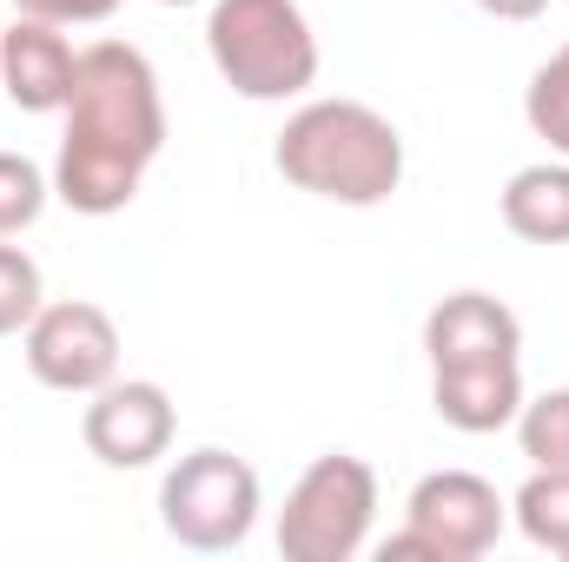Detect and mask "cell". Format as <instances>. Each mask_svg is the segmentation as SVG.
<instances>
[{
	"label": "cell",
	"mask_w": 569,
	"mask_h": 562,
	"mask_svg": "<svg viewBox=\"0 0 569 562\" xmlns=\"http://www.w3.org/2000/svg\"><path fill=\"white\" fill-rule=\"evenodd\" d=\"M27 371L47 391H100L120 371V331L100 304L67 298V304H40L27 324Z\"/></svg>",
	"instance_id": "cell-8"
},
{
	"label": "cell",
	"mask_w": 569,
	"mask_h": 562,
	"mask_svg": "<svg viewBox=\"0 0 569 562\" xmlns=\"http://www.w3.org/2000/svg\"><path fill=\"white\" fill-rule=\"evenodd\" d=\"M430 404L450 430H503L523 411V331L510 304L483 291H450L425 318Z\"/></svg>",
	"instance_id": "cell-2"
},
{
	"label": "cell",
	"mask_w": 569,
	"mask_h": 562,
	"mask_svg": "<svg viewBox=\"0 0 569 562\" xmlns=\"http://www.w3.org/2000/svg\"><path fill=\"white\" fill-rule=\"evenodd\" d=\"M517 436H523V456L537 470H569V391H543L537 404H523Z\"/></svg>",
	"instance_id": "cell-13"
},
{
	"label": "cell",
	"mask_w": 569,
	"mask_h": 562,
	"mask_svg": "<svg viewBox=\"0 0 569 562\" xmlns=\"http://www.w3.org/2000/svg\"><path fill=\"white\" fill-rule=\"evenodd\" d=\"M206 47L226 87L246 100H291L318 80V40L298 0H212Z\"/></svg>",
	"instance_id": "cell-4"
},
{
	"label": "cell",
	"mask_w": 569,
	"mask_h": 562,
	"mask_svg": "<svg viewBox=\"0 0 569 562\" xmlns=\"http://www.w3.org/2000/svg\"><path fill=\"white\" fill-rule=\"evenodd\" d=\"M27 20H53V27H80V20H107L120 13V0H13Z\"/></svg>",
	"instance_id": "cell-17"
},
{
	"label": "cell",
	"mask_w": 569,
	"mask_h": 562,
	"mask_svg": "<svg viewBox=\"0 0 569 562\" xmlns=\"http://www.w3.org/2000/svg\"><path fill=\"white\" fill-rule=\"evenodd\" d=\"M166 7H192V0H166Z\"/></svg>",
	"instance_id": "cell-19"
},
{
	"label": "cell",
	"mask_w": 569,
	"mask_h": 562,
	"mask_svg": "<svg viewBox=\"0 0 569 562\" xmlns=\"http://www.w3.org/2000/svg\"><path fill=\"white\" fill-rule=\"evenodd\" d=\"M159 145H166V107H159V80L146 53L127 40L87 47L73 67V93H67V140L53 165V192L73 212L107 219L133 205Z\"/></svg>",
	"instance_id": "cell-1"
},
{
	"label": "cell",
	"mask_w": 569,
	"mask_h": 562,
	"mask_svg": "<svg viewBox=\"0 0 569 562\" xmlns=\"http://www.w3.org/2000/svg\"><path fill=\"white\" fill-rule=\"evenodd\" d=\"M517 523L537 550L569 556V470H537L523 490H517Z\"/></svg>",
	"instance_id": "cell-12"
},
{
	"label": "cell",
	"mask_w": 569,
	"mask_h": 562,
	"mask_svg": "<svg viewBox=\"0 0 569 562\" xmlns=\"http://www.w3.org/2000/svg\"><path fill=\"white\" fill-rule=\"evenodd\" d=\"M405 536H391L378 556L385 562H477L483 550H497L503 536V496L470 476V470H430L425 483L411 490V510H405Z\"/></svg>",
	"instance_id": "cell-7"
},
{
	"label": "cell",
	"mask_w": 569,
	"mask_h": 562,
	"mask_svg": "<svg viewBox=\"0 0 569 562\" xmlns=\"http://www.w3.org/2000/svg\"><path fill=\"white\" fill-rule=\"evenodd\" d=\"M172 443V398L159 384H100L87 404V450L113 470H140Z\"/></svg>",
	"instance_id": "cell-9"
},
{
	"label": "cell",
	"mask_w": 569,
	"mask_h": 562,
	"mask_svg": "<svg viewBox=\"0 0 569 562\" xmlns=\"http://www.w3.org/2000/svg\"><path fill=\"white\" fill-rule=\"evenodd\" d=\"M279 172L298 192H318L331 205H385L405 179V140L378 107L358 100H311L284 120Z\"/></svg>",
	"instance_id": "cell-3"
},
{
	"label": "cell",
	"mask_w": 569,
	"mask_h": 562,
	"mask_svg": "<svg viewBox=\"0 0 569 562\" xmlns=\"http://www.w3.org/2000/svg\"><path fill=\"white\" fill-rule=\"evenodd\" d=\"M503 225L530 245H569V165H523L503 185Z\"/></svg>",
	"instance_id": "cell-11"
},
{
	"label": "cell",
	"mask_w": 569,
	"mask_h": 562,
	"mask_svg": "<svg viewBox=\"0 0 569 562\" xmlns=\"http://www.w3.org/2000/svg\"><path fill=\"white\" fill-rule=\"evenodd\" d=\"M40 212H47V179H40V165L20 159V152H0V239H7V232H27Z\"/></svg>",
	"instance_id": "cell-15"
},
{
	"label": "cell",
	"mask_w": 569,
	"mask_h": 562,
	"mask_svg": "<svg viewBox=\"0 0 569 562\" xmlns=\"http://www.w3.org/2000/svg\"><path fill=\"white\" fill-rule=\"evenodd\" d=\"M33 311H40V265L27 252L0 245V338L33 324Z\"/></svg>",
	"instance_id": "cell-16"
},
{
	"label": "cell",
	"mask_w": 569,
	"mask_h": 562,
	"mask_svg": "<svg viewBox=\"0 0 569 562\" xmlns=\"http://www.w3.org/2000/svg\"><path fill=\"white\" fill-rule=\"evenodd\" d=\"M523 113H530L537 140H550L569 159V47H557V53L537 67V80H530V93H523Z\"/></svg>",
	"instance_id": "cell-14"
},
{
	"label": "cell",
	"mask_w": 569,
	"mask_h": 562,
	"mask_svg": "<svg viewBox=\"0 0 569 562\" xmlns=\"http://www.w3.org/2000/svg\"><path fill=\"white\" fill-rule=\"evenodd\" d=\"M73 67L80 53L67 47V33L53 20H13L0 33V87L20 113H67V93H73Z\"/></svg>",
	"instance_id": "cell-10"
},
{
	"label": "cell",
	"mask_w": 569,
	"mask_h": 562,
	"mask_svg": "<svg viewBox=\"0 0 569 562\" xmlns=\"http://www.w3.org/2000/svg\"><path fill=\"white\" fill-rule=\"evenodd\" d=\"M483 13H497V20H537L550 0H477Z\"/></svg>",
	"instance_id": "cell-18"
},
{
	"label": "cell",
	"mask_w": 569,
	"mask_h": 562,
	"mask_svg": "<svg viewBox=\"0 0 569 562\" xmlns=\"http://www.w3.org/2000/svg\"><path fill=\"white\" fill-rule=\"evenodd\" d=\"M159 516L186 550H239L259 523V470L232 450H192L166 476Z\"/></svg>",
	"instance_id": "cell-6"
},
{
	"label": "cell",
	"mask_w": 569,
	"mask_h": 562,
	"mask_svg": "<svg viewBox=\"0 0 569 562\" xmlns=\"http://www.w3.org/2000/svg\"><path fill=\"white\" fill-rule=\"evenodd\" d=\"M378 516V476L365 456H318L279 510V550L284 562H351L371 536Z\"/></svg>",
	"instance_id": "cell-5"
}]
</instances>
